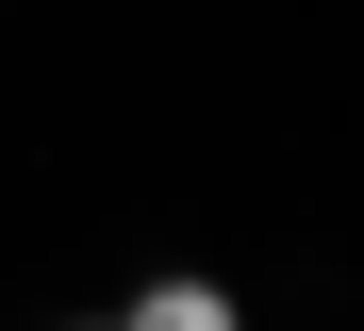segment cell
<instances>
[{
	"instance_id": "6da1fadb",
	"label": "cell",
	"mask_w": 364,
	"mask_h": 331,
	"mask_svg": "<svg viewBox=\"0 0 364 331\" xmlns=\"http://www.w3.org/2000/svg\"><path fill=\"white\" fill-rule=\"evenodd\" d=\"M133 331H232V298H215V282H149V298H133Z\"/></svg>"
}]
</instances>
